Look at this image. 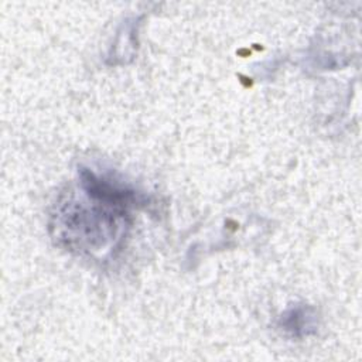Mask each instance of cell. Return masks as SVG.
I'll return each mask as SVG.
<instances>
[{
    "instance_id": "1",
    "label": "cell",
    "mask_w": 362,
    "mask_h": 362,
    "mask_svg": "<svg viewBox=\"0 0 362 362\" xmlns=\"http://www.w3.org/2000/svg\"><path fill=\"white\" fill-rule=\"evenodd\" d=\"M279 325L294 337H303L315 329V314L310 307L296 305L280 317Z\"/></svg>"
}]
</instances>
